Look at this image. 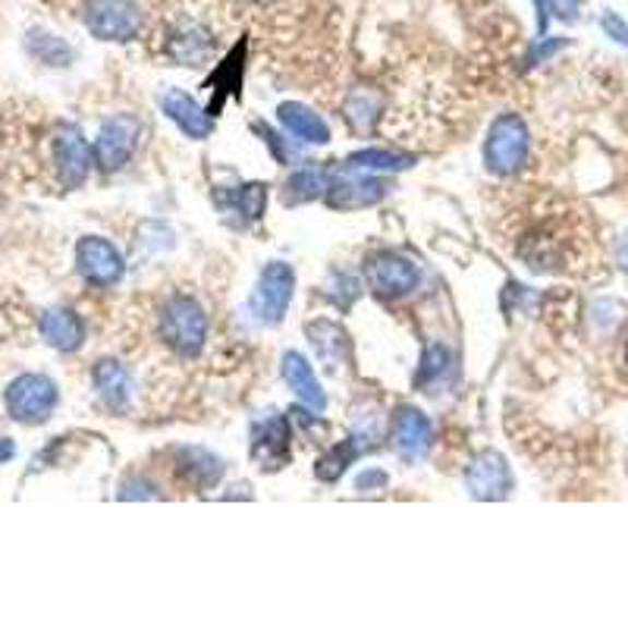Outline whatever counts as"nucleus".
Masks as SVG:
<instances>
[{"label": "nucleus", "mask_w": 628, "mask_h": 628, "mask_svg": "<svg viewBox=\"0 0 628 628\" xmlns=\"http://www.w3.org/2000/svg\"><path fill=\"white\" fill-rule=\"evenodd\" d=\"M276 120L289 135H296L305 145H327L330 142V129H327L324 120L299 100H283L276 107Z\"/></svg>", "instance_id": "6ab92c4d"}, {"label": "nucleus", "mask_w": 628, "mask_h": 628, "mask_svg": "<svg viewBox=\"0 0 628 628\" xmlns=\"http://www.w3.org/2000/svg\"><path fill=\"white\" fill-rule=\"evenodd\" d=\"M418 280H422L418 264L400 251H377L365 261V283L380 299H405L408 293L418 289Z\"/></svg>", "instance_id": "20e7f679"}, {"label": "nucleus", "mask_w": 628, "mask_h": 628, "mask_svg": "<svg viewBox=\"0 0 628 628\" xmlns=\"http://www.w3.org/2000/svg\"><path fill=\"white\" fill-rule=\"evenodd\" d=\"M120 497H123V500H129V497H135V500H157V490L135 477L132 484H123V494H120Z\"/></svg>", "instance_id": "473e14b6"}, {"label": "nucleus", "mask_w": 628, "mask_h": 628, "mask_svg": "<svg viewBox=\"0 0 628 628\" xmlns=\"http://www.w3.org/2000/svg\"><path fill=\"white\" fill-rule=\"evenodd\" d=\"M174 459L176 475L182 477L186 484H192L195 490H211V487H217V481L224 477V462L211 450L182 447V450L174 452Z\"/></svg>", "instance_id": "dca6fc26"}, {"label": "nucleus", "mask_w": 628, "mask_h": 628, "mask_svg": "<svg viewBox=\"0 0 628 628\" xmlns=\"http://www.w3.org/2000/svg\"><path fill=\"white\" fill-rule=\"evenodd\" d=\"M387 182L380 176H365L362 170L343 167V174L330 176L324 201L333 211H365L387 199Z\"/></svg>", "instance_id": "1a4fd4ad"}, {"label": "nucleus", "mask_w": 628, "mask_h": 628, "mask_svg": "<svg viewBox=\"0 0 628 628\" xmlns=\"http://www.w3.org/2000/svg\"><path fill=\"white\" fill-rule=\"evenodd\" d=\"M92 164H95V154L88 149L85 135L79 132V126H57V132H54V167H57V179L63 182V189H79L92 174Z\"/></svg>", "instance_id": "9d476101"}, {"label": "nucleus", "mask_w": 628, "mask_h": 628, "mask_svg": "<svg viewBox=\"0 0 628 628\" xmlns=\"http://www.w3.org/2000/svg\"><path fill=\"white\" fill-rule=\"evenodd\" d=\"M60 402V390L48 375H23L16 377L7 393H3V405L7 415L20 425H42L54 415Z\"/></svg>", "instance_id": "7ed1b4c3"}, {"label": "nucleus", "mask_w": 628, "mask_h": 628, "mask_svg": "<svg viewBox=\"0 0 628 628\" xmlns=\"http://www.w3.org/2000/svg\"><path fill=\"white\" fill-rule=\"evenodd\" d=\"M251 459L264 472H276L289 462V425L283 415L264 418L251 427Z\"/></svg>", "instance_id": "ddd939ff"}, {"label": "nucleus", "mask_w": 628, "mask_h": 628, "mask_svg": "<svg viewBox=\"0 0 628 628\" xmlns=\"http://www.w3.org/2000/svg\"><path fill=\"white\" fill-rule=\"evenodd\" d=\"M75 271L88 286H117L126 274L123 254L104 236H82L75 242Z\"/></svg>", "instance_id": "0eeeda50"}, {"label": "nucleus", "mask_w": 628, "mask_h": 628, "mask_svg": "<svg viewBox=\"0 0 628 628\" xmlns=\"http://www.w3.org/2000/svg\"><path fill=\"white\" fill-rule=\"evenodd\" d=\"M343 110H346V120L358 132H368L377 123V117H380V100L375 95H368V92H352V98L346 100Z\"/></svg>", "instance_id": "bb28decb"}, {"label": "nucleus", "mask_w": 628, "mask_h": 628, "mask_svg": "<svg viewBox=\"0 0 628 628\" xmlns=\"http://www.w3.org/2000/svg\"><path fill=\"white\" fill-rule=\"evenodd\" d=\"M308 336H311L315 349H318V355L324 358L330 368L340 365L349 355V340H346V333L333 321H315V324L308 327Z\"/></svg>", "instance_id": "b1692460"}, {"label": "nucleus", "mask_w": 628, "mask_h": 628, "mask_svg": "<svg viewBox=\"0 0 628 628\" xmlns=\"http://www.w3.org/2000/svg\"><path fill=\"white\" fill-rule=\"evenodd\" d=\"M390 443H393L396 455L405 459V462H415V459L427 455L430 443H434L430 418L422 408H415V405H400L393 422H390Z\"/></svg>", "instance_id": "f8f14e48"}, {"label": "nucleus", "mask_w": 628, "mask_h": 628, "mask_svg": "<svg viewBox=\"0 0 628 628\" xmlns=\"http://www.w3.org/2000/svg\"><path fill=\"white\" fill-rule=\"evenodd\" d=\"M13 452H16V447H13V440L0 437V465H3V462H10V459H13Z\"/></svg>", "instance_id": "f704fd0d"}, {"label": "nucleus", "mask_w": 628, "mask_h": 628, "mask_svg": "<svg viewBox=\"0 0 628 628\" xmlns=\"http://www.w3.org/2000/svg\"><path fill=\"white\" fill-rule=\"evenodd\" d=\"M92 380H95V390H98L100 402L114 412H126L129 402H132V375L126 368L123 362L117 358H100L92 371Z\"/></svg>", "instance_id": "f3484780"}, {"label": "nucleus", "mask_w": 628, "mask_h": 628, "mask_svg": "<svg viewBox=\"0 0 628 628\" xmlns=\"http://www.w3.org/2000/svg\"><path fill=\"white\" fill-rule=\"evenodd\" d=\"M415 154H408V151H396V149H365V151H355L346 157V164L343 167H349V170H368V174H402V170H412L415 167Z\"/></svg>", "instance_id": "412c9836"}, {"label": "nucleus", "mask_w": 628, "mask_h": 628, "mask_svg": "<svg viewBox=\"0 0 628 628\" xmlns=\"http://www.w3.org/2000/svg\"><path fill=\"white\" fill-rule=\"evenodd\" d=\"M217 204H221L224 211L239 214L246 224H251V221H258V217L264 214L268 186H264V182H246V186H239V189H233V192H226V195H217Z\"/></svg>", "instance_id": "4be33fe9"}, {"label": "nucleus", "mask_w": 628, "mask_h": 628, "mask_svg": "<svg viewBox=\"0 0 628 628\" xmlns=\"http://www.w3.org/2000/svg\"><path fill=\"white\" fill-rule=\"evenodd\" d=\"M330 170L318 164H305L299 170H293L286 186H283V204H305V201L324 199L327 186H330Z\"/></svg>", "instance_id": "aec40b11"}, {"label": "nucleus", "mask_w": 628, "mask_h": 628, "mask_svg": "<svg viewBox=\"0 0 628 628\" xmlns=\"http://www.w3.org/2000/svg\"><path fill=\"white\" fill-rule=\"evenodd\" d=\"M531 135L519 114H500L484 139V167L494 176H512L525 167Z\"/></svg>", "instance_id": "f257e3e1"}, {"label": "nucleus", "mask_w": 628, "mask_h": 628, "mask_svg": "<svg viewBox=\"0 0 628 628\" xmlns=\"http://www.w3.org/2000/svg\"><path fill=\"white\" fill-rule=\"evenodd\" d=\"M603 28H606V35H609V38H616L619 45H626L628 48V28H626V23L619 20V16L606 13V16H603Z\"/></svg>", "instance_id": "72a5a7b5"}, {"label": "nucleus", "mask_w": 628, "mask_h": 628, "mask_svg": "<svg viewBox=\"0 0 628 628\" xmlns=\"http://www.w3.org/2000/svg\"><path fill=\"white\" fill-rule=\"evenodd\" d=\"M362 447H358V440L349 437V440H343V443H336V447H330V450L318 459V481H324V484H333V481H340L343 472L349 469L352 462L362 455Z\"/></svg>", "instance_id": "393cba45"}, {"label": "nucleus", "mask_w": 628, "mask_h": 628, "mask_svg": "<svg viewBox=\"0 0 628 628\" xmlns=\"http://www.w3.org/2000/svg\"><path fill=\"white\" fill-rule=\"evenodd\" d=\"M170 57L186 67H201L211 57V35L204 28H192L170 38Z\"/></svg>", "instance_id": "a878e982"}, {"label": "nucleus", "mask_w": 628, "mask_h": 628, "mask_svg": "<svg viewBox=\"0 0 628 628\" xmlns=\"http://www.w3.org/2000/svg\"><path fill=\"white\" fill-rule=\"evenodd\" d=\"M547 13H553L562 23H576L581 13V0H547Z\"/></svg>", "instance_id": "7c9ffc66"}, {"label": "nucleus", "mask_w": 628, "mask_h": 628, "mask_svg": "<svg viewBox=\"0 0 628 628\" xmlns=\"http://www.w3.org/2000/svg\"><path fill=\"white\" fill-rule=\"evenodd\" d=\"M296 293V274L286 261H271L264 264V271L254 283V293H251V311L261 324L276 327L283 324L286 311H289V301Z\"/></svg>", "instance_id": "39448f33"}, {"label": "nucleus", "mask_w": 628, "mask_h": 628, "mask_svg": "<svg viewBox=\"0 0 628 628\" xmlns=\"http://www.w3.org/2000/svg\"><path fill=\"white\" fill-rule=\"evenodd\" d=\"M280 371H283L286 387L296 393V400H299L301 405H308L311 412H324L327 408L324 387H321V380L315 375V368L308 365V358H305L301 352L296 349L283 352V358H280Z\"/></svg>", "instance_id": "4468645a"}, {"label": "nucleus", "mask_w": 628, "mask_h": 628, "mask_svg": "<svg viewBox=\"0 0 628 628\" xmlns=\"http://www.w3.org/2000/svg\"><path fill=\"white\" fill-rule=\"evenodd\" d=\"M383 487H387L383 469H365V472H358V477H355V490H362V494H377V490H383Z\"/></svg>", "instance_id": "c756f323"}, {"label": "nucleus", "mask_w": 628, "mask_h": 628, "mask_svg": "<svg viewBox=\"0 0 628 628\" xmlns=\"http://www.w3.org/2000/svg\"><path fill=\"white\" fill-rule=\"evenodd\" d=\"M358 293H362V286H358L355 276H336V280H333V289H330V299L346 311L352 301L358 299Z\"/></svg>", "instance_id": "cd10ccee"}, {"label": "nucleus", "mask_w": 628, "mask_h": 628, "mask_svg": "<svg viewBox=\"0 0 628 628\" xmlns=\"http://www.w3.org/2000/svg\"><path fill=\"white\" fill-rule=\"evenodd\" d=\"M161 110H164L167 120H170L179 132H186L189 139L201 142V139L211 135V114H208L192 95H186L182 88H167V92L161 95Z\"/></svg>", "instance_id": "2eb2a0df"}, {"label": "nucleus", "mask_w": 628, "mask_h": 628, "mask_svg": "<svg viewBox=\"0 0 628 628\" xmlns=\"http://www.w3.org/2000/svg\"><path fill=\"white\" fill-rule=\"evenodd\" d=\"M619 264H623V271L628 274V233L619 239Z\"/></svg>", "instance_id": "c9c22d12"}, {"label": "nucleus", "mask_w": 628, "mask_h": 628, "mask_svg": "<svg viewBox=\"0 0 628 628\" xmlns=\"http://www.w3.org/2000/svg\"><path fill=\"white\" fill-rule=\"evenodd\" d=\"M38 330L42 340L57 352H75L85 343V324L70 308H48L38 321Z\"/></svg>", "instance_id": "a211bd4d"}, {"label": "nucleus", "mask_w": 628, "mask_h": 628, "mask_svg": "<svg viewBox=\"0 0 628 628\" xmlns=\"http://www.w3.org/2000/svg\"><path fill=\"white\" fill-rule=\"evenodd\" d=\"M139 132H142V126L132 114H117L100 126L92 154H95V164L104 174H117L132 161L135 145H139Z\"/></svg>", "instance_id": "6e6552de"}, {"label": "nucleus", "mask_w": 628, "mask_h": 628, "mask_svg": "<svg viewBox=\"0 0 628 628\" xmlns=\"http://www.w3.org/2000/svg\"><path fill=\"white\" fill-rule=\"evenodd\" d=\"M254 132H261V135H264L268 149H271V154H274L280 164H289V161H293V149H289V145L276 135L274 129H268L264 123H254Z\"/></svg>", "instance_id": "c85d7f7f"}, {"label": "nucleus", "mask_w": 628, "mask_h": 628, "mask_svg": "<svg viewBox=\"0 0 628 628\" xmlns=\"http://www.w3.org/2000/svg\"><path fill=\"white\" fill-rule=\"evenodd\" d=\"M258 3H268V0H258Z\"/></svg>", "instance_id": "e433bc0d"}, {"label": "nucleus", "mask_w": 628, "mask_h": 628, "mask_svg": "<svg viewBox=\"0 0 628 628\" xmlns=\"http://www.w3.org/2000/svg\"><path fill=\"white\" fill-rule=\"evenodd\" d=\"M85 25L100 42L123 45L142 28V10L135 0H85Z\"/></svg>", "instance_id": "423d86ee"}, {"label": "nucleus", "mask_w": 628, "mask_h": 628, "mask_svg": "<svg viewBox=\"0 0 628 628\" xmlns=\"http://www.w3.org/2000/svg\"><path fill=\"white\" fill-rule=\"evenodd\" d=\"M562 45H566V42H559V38H544V42H537V45L531 48V54L525 57V67H537L541 60H547V57L556 54Z\"/></svg>", "instance_id": "2f4dec72"}, {"label": "nucleus", "mask_w": 628, "mask_h": 628, "mask_svg": "<svg viewBox=\"0 0 628 628\" xmlns=\"http://www.w3.org/2000/svg\"><path fill=\"white\" fill-rule=\"evenodd\" d=\"M512 469L506 462V455L497 450L477 452L475 459L465 469V490L475 500H506L512 494Z\"/></svg>", "instance_id": "9b49d317"}, {"label": "nucleus", "mask_w": 628, "mask_h": 628, "mask_svg": "<svg viewBox=\"0 0 628 628\" xmlns=\"http://www.w3.org/2000/svg\"><path fill=\"white\" fill-rule=\"evenodd\" d=\"M455 375L452 355L447 346H427L425 358H422V375H418V387L425 393H437L440 387H447Z\"/></svg>", "instance_id": "5701e85b"}, {"label": "nucleus", "mask_w": 628, "mask_h": 628, "mask_svg": "<svg viewBox=\"0 0 628 628\" xmlns=\"http://www.w3.org/2000/svg\"><path fill=\"white\" fill-rule=\"evenodd\" d=\"M161 336L164 343L182 355V358H195L204 349L208 340V315L192 296H174L164 301L161 308Z\"/></svg>", "instance_id": "f03ea898"}]
</instances>
